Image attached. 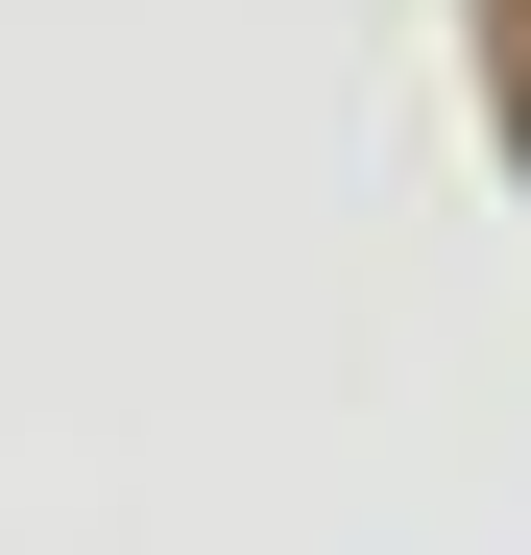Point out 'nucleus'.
Wrapping results in <instances>:
<instances>
[{"instance_id": "1", "label": "nucleus", "mask_w": 531, "mask_h": 555, "mask_svg": "<svg viewBox=\"0 0 531 555\" xmlns=\"http://www.w3.org/2000/svg\"><path fill=\"white\" fill-rule=\"evenodd\" d=\"M507 121H531V98H507Z\"/></svg>"}]
</instances>
